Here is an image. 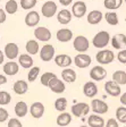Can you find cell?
I'll return each mask as SVG.
<instances>
[{"label": "cell", "mask_w": 126, "mask_h": 127, "mask_svg": "<svg viewBox=\"0 0 126 127\" xmlns=\"http://www.w3.org/2000/svg\"><path fill=\"white\" fill-rule=\"evenodd\" d=\"M111 36L107 31H100L93 36L92 39V44L97 49H103L108 45V43L110 42Z\"/></svg>", "instance_id": "obj_1"}, {"label": "cell", "mask_w": 126, "mask_h": 127, "mask_svg": "<svg viewBox=\"0 0 126 127\" xmlns=\"http://www.w3.org/2000/svg\"><path fill=\"white\" fill-rule=\"evenodd\" d=\"M98 64L100 65H109L115 60V53L113 50H108V49H102L95 55Z\"/></svg>", "instance_id": "obj_2"}, {"label": "cell", "mask_w": 126, "mask_h": 127, "mask_svg": "<svg viewBox=\"0 0 126 127\" xmlns=\"http://www.w3.org/2000/svg\"><path fill=\"white\" fill-rule=\"evenodd\" d=\"M91 106H89L87 103L85 102H77L75 104H73L71 108V112L73 116L77 117V118H81V117H85L89 114Z\"/></svg>", "instance_id": "obj_3"}, {"label": "cell", "mask_w": 126, "mask_h": 127, "mask_svg": "<svg viewBox=\"0 0 126 127\" xmlns=\"http://www.w3.org/2000/svg\"><path fill=\"white\" fill-rule=\"evenodd\" d=\"M73 47L79 53H84L89 50L90 42L84 35H77L73 41Z\"/></svg>", "instance_id": "obj_4"}, {"label": "cell", "mask_w": 126, "mask_h": 127, "mask_svg": "<svg viewBox=\"0 0 126 127\" xmlns=\"http://www.w3.org/2000/svg\"><path fill=\"white\" fill-rule=\"evenodd\" d=\"M40 59L44 63L51 61L55 58V53H56V49L52 44H45L40 49Z\"/></svg>", "instance_id": "obj_5"}, {"label": "cell", "mask_w": 126, "mask_h": 127, "mask_svg": "<svg viewBox=\"0 0 126 127\" xmlns=\"http://www.w3.org/2000/svg\"><path fill=\"white\" fill-rule=\"evenodd\" d=\"M91 110L97 115H103L107 114L109 110V106L107 104V102H105L103 100L100 99H93L91 101Z\"/></svg>", "instance_id": "obj_6"}, {"label": "cell", "mask_w": 126, "mask_h": 127, "mask_svg": "<svg viewBox=\"0 0 126 127\" xmlns=\"http://www.w3.org/2000/svg\"><path fill=\"white\" fill-rule=\"evenodd\" d=\"M58 8H57V3L55 1H45L41 7V13L43 15V17L45 18H51L56 15Z\"/></svg>", "instance_id": "obj_7"}, {"label": "cell", "mask_w": 126, "mask_h": 127, "mask_svg": "<svg viewBox=\"0 0 126 127\" xmlns=\"http://www.w3.org/2000/svg\"><path fill=\"white\" fill-rule=\"evenodd\" d=\"M107 76V70L103 68L102 66H94L92 67L91 70H90V77H91L92 81L94 82H100V81H103Z\"/></svg>", "instance_id": "obj_8"}, {"label": "cell", "mask_w": 126, "mask_h": 127, "mask_svg": "<svg viewBox=\"0 0 126 127\" xmlns=\"http://www.w3.org/2000/svg\"><path fill=\"white\" fill-rule=\"evenodd\" d=\"M105 91L107 92L108 95L110 96H119L122 94V89H121V85L117 84L116 82H114L113 79L111 81H107L105 83Z\"/></svg>", "instance_id": "obj_9"}, {"label": "cell", "mask_w": 126, "mask_h": 127, "mask_svg": "<svg viewBox=\"0 0 126 127\" xmlns=\"http://www.w3.org/2000/svg\"><path fill=\"white\" fill-rule=\"evenodd\" d=\"M92 63V59L89 55L86 53H79V55L75 56V58H74V64H75V66L79 67L81 69H84L89 67Z\"/></svg>", "instance_id": "obj_10"}, {"label": "cell", "mask_w": 126, "mask_h": 127, "mask_svg": "<svg viewBox=\"0 0 126 127\" xmlns=\"http://www.w3.org/2000/svg\"><path fill=\"white\" fill-rule=\"evenodd\" d=\"M86 10H87L86 3L84 2V1H76V2H74L73 6H72V14L76 18H82L83 16H85Z\"/></svg>", "instance_id": "obj_11"}, {"label": "cell", "mask_w": 126, "mask_h": 127, "mask_svg": "<svg viewBox=\"0 0 126 127\" xmlns=\"http://www.w3.org/2000/svg\"><path fill=\"white\" fill-rule=\"evenodd\" d=\"M34 36L37 37L38 41L48 42V41L51 39V32L45 26H39L34 30Z\"/></svg>", "instance_id": "obj_12"}, {"label": "cell", "mask_w": 126, "mask_h": 127, "mask_svg": "<svg viewBox=\"0 0 126 127\" xmlns=\"http://www.w3.org/2000/svg\"><path fill=\"white\" fill-rule=\"evenodd\" d=\"M110 42H111V47L114 49H117V50L126 49V35L123 34V33L115 34L111 37Z\"/></svg>", "instance_id": "obj_13"}, {"label": "cell", "mask_w": 126, "mask_h": 127, "mask_svg": "<svg viewBox=\"0 0 126 127\" xmlns=\"http://www.w3.org/2000/svg\"><path fill=\"white\" fill-rule=\"evenodd\" d=\"M3 52H5V56L8 59L14 60V59H16L19 56V48H18V45L14 42L7 43V44L5 45Z\"/></svg>", "instance_id": "obj_14"}, {"label": "cell", "mask_w": 126, "mask_h": 127, "mask_svg": "<svg viewBox=\"0 0 126 127\" xmlns=\"http://www.w3.org/2000/svg\"><path fill=\"white\" fill-rule=\"evenodd\" d=\"M48 87H49L53 93H58V94L65 92V90H66V85H65V83H64V81L59 79L58 77H55V78L51 79L49 85H48Z\"/></svg>", "instance_id": "obj_15"}, {"label": "cell", "mask_w": 126, "mask_h": 127, "mask_svg": "<svg viewBox=\"0 0 126 127\" xmlns=\"http://www.w3.org/2000/svg\"><path fill=\"white\" fill-rule=\"evenodd\" d=\"M30 114L34 119H40L44 115V106L41 102H33L30 107Z\"/></svg>", "instance_id": "obj_16"}, {"label": "cell", "mask_w": 126, "mask_h": 127, "mask_svg": "<svg viewBox=\"0 0 126 127\" xmlns=\"http://www.w3.org/2000/svg\"><path fill=\"white\" fill-rule=\"evenodd\" d=\"M53 60H55L56 65L61 67V68H67V67H69L72 65V63H73L71 57H69L68 55H65V53H60V55L55 56Z\"/></svg>", "instance_id": "obj_17"}, {"label": "cell", "mask_w": 126, "mask_h": 127, "mask_svg": "<svg viewBox=\"0 0 126 127\" xmlns=\"http://www.w3.org/2000/svg\"><path fill=\"white\" fill-rule=\"evenodd\" d=\"M83 93L86 98H94L98 94V86L93 81L86 82L83 85Z\"/></svg>", "instance_id": "obj_18"}, {"label": "cell", "mask_w": 126, "mask_h": 127, "mask_svg": "<svg viewBox=\"0 0 126 127\" xmlns=\"http://www.w3.org/2000/svg\"><path fill=\"white\" fill-rule=\"evenodd\" d=\"M56 37L61 43L69 42L73 39V32L69 29H60V30H58L57 33H56Z\"/></svg>", "instance_id": "obj_19"}, {"label": "cell", "mask_w": 126, "mask_h": 127, "mask_svg": "<svg viewBox=\"0 0 126 127\" xmlns=\"http://www.w3.org/2000/svg\"><path fill=\"white\" fill-rule=\"evenodd\" d=\"M2 70L6 75H8V76H14V75H16L18 73L19 64H17L16 61H13V60L8 61V63H6L5 65H3Z\"/></svg>", "instance_id": "obj_20"}, {"label": "cell", "mask_w": 126, "mask_h": 127, "mask_svg": "<svg viewBox=\"0 0 126 127\" xmlns=\"http://www.w3.org/2000/svg\"><path fill=\"white\" fill-rule=\"evenodd\" d=\"M40 22V15L38 11L31 10L26 14L25 16V24L29 27H35Z\"/></svg>", "instance_id": "obj_21"}, {"label": "cell", "mask_w": 126, "mask_h": 127, "mask_svg": "<svg viewBox=\"0 0 126 127\" xmlns=\"http://www.w3.org/2000/svg\"><path fill=\"white\" fill-rule=\"evenodd\" d=\"M72 18H73V14H72L68 9H61V10H59L57 14L58 23L61 24V25H67V24H69Z\"/></svg>", "instance_id": "obj_22"}, {"label": "cell", "mask_w": 126, "mask_h": 127, "mask_svg": "<svg viewBox=\"0 0 126 127\" xmlns=\"http://www.w3.org/2000/svg\"><path fill=\"white\" fill-rule=\"evenodd\" d=\"M76 77H77L76 71L74 70L73 68L67 67V68H64V70L61 71V78H63V81L66 83L72 84V83H74L76 81Z\"/></svg>", "instance_id": "obj_23"}, {"label": "cell", "mask_w": 126, "mask_h": 127, "mask_svg": "<svg viewBox=\"0 0 126 127\" xmlns=\"http://www.w3.org/2000/svg\"><path fill=\"white\" fill-rule=\"evenodd\" d=\"M87 125L90 127H105L106 123H105V119L100 115L93 114V115H90L89 118H87Z\"/></svg>", "instance_id": "obj_24"}, {"label": "cell", "mask_w": 126, "mask_h": 127, "mask_svg": "<svg viewBox=\"0 0 126 127\" xmlns=\"http://www.w3.org/2000/svg\"><path fill=\"white\" fill-rule=\"evenodd\" d=\"M13 90L16 94L23 95L29 91V84H27V82L23 81V79H18V81H16V82L14 83Z\"/></svg>", "instance_id": "obj_25"}, {"label": "cell", "mask_w": 126, "mask_h": 127, "mask_svg": "<svg viewBox=\"0 0 126 127\" xmlns=\"http://www.w3.org/2000/svg\"><path fill=\"white\" fill-rule=\"evenodd\" d=\"M72 119H73L72 115L64 111V112H60V114L58 115L57 119H56V123H57V125L59 127H66L72 123Z\"/></svg>", "instance_id": "obj_26"}, {"label": "cell", "mask_w": 126, "mask_h": 127, "mask_svg": "<svg viewBox=\"0 0 126 127\" xmlns=\"http://www.w3.org/2000/svg\"><path fill=\"white\" fill-rule=\"evenodd\" d=\"M15 114L16 116L18 117V118H23L27 115V112H30V108L27 107L26 102L25 101H18V102L16 103L15 106Z\"/></svg>", "instance_id": "obj_27"}, {"label": "cell", "mask_w": 126, "mask_h": 127, "mask_svg": "<svg viewBox=\"0 0 126 127\" xmlns=\"http://www.w3.org/2000/svg\"><path fill=\"white\" fill-rule=\"evenodd\" d=\"M18 64L19 66H22L23 68L27 69V68H32L33 67V58L32 56L29 55V53H23V55H19L18 56Z\"/></svg>", "instance_id": "obj_28"}, {"label": "cell", "mask_w": 126, "mask_h": 127, "mask_svg": "<svg viewBox=\"0 0 126 127\" xmlns=\"http://www.w3.org/2000/svg\"><path fill=\"white\" fill-rule=\"evenodd\" d=\"M103 15L100 10H91L87 15V23L91 25H97L102 21Z\"/></svg>", "instance_id": "obj_29"}, {"label": "cell", "mask_w": 126, "mask_h": 127, "mask_svg": "<svg viewBox=\"0 0 126 127\" xmlns=\"http://www.w3.org/2000/svg\"><path fill=\"white\" fill-rule=\"evenodd\" d=\"M25 49H26V52L31 56L37 55L38 52H40V45L39 42L35 41V40H29L26 42V45H25Z\"/></svg>", "instance_id": "obj_30"}, {"label": "cell", "mask_w": 126, "mask_h": 127, "mask_svg": "<svg viewBox=\"0 0 126 127\" xmlns=\"http://www.w3.org/2000/svg\"><path fill=\"white\" fill-rule=\"evenodd\" d=\"M123 5V0H103V6L108 10H117Z\"/></svg>", "instance_id": "obj_31"}, {"label": "cell", "mask_w": 126, "mask_h": 127, "mask_svg": "<svg viewBox=\"0 0 126 127\" xmlns=\"http://www.w3.org/2000/svg\"><path fill=\"white\" fill-rule=\"evenodd\" d=\"M113 81L119 85L126 84V71L124 70H116L113 74Z\"/></svg>", "instance_id": "obj_32"}, {"label": "cell", "mask_w": 126, "mask_h": 127, "mask_svg": "<svg viewBox=\"0 0 126 127\" xmlns=\"http://www.w3.org/2000/svg\"><path fill=\"white\" fill-rule=\"evenodd\" d=\"M105 19L109 25H111V26H116V25L119 23L118 15H117L115 11H108V13L105 15Z\"/></svg>", "instance_id": "obj_33"}, {"label": "cell", "mask_w": 126, "mask_h": 127, "mask_svg": "<svg viewBox=\"0 0 126 127\" xmlns=\"http://www.w3.org/2000/svg\"><path fill=\"white\" fill-rule=\"evenodd\" d=\"M5 10L9 15H14V14H16V11L18 10V3L16 2V0H8L6 2Z\"/></svg>", "instance_id": "obj_34"}, {"label": "cell", "mask_w": 126, "mask_h": 127, "mask_svg": "<svg viewBox=\"0 0 126 127\" xmlns=\"http://www.w3.org/2000/svg\"><path fill=\"white\" fill-rule=\"evenodd\" d=\"M116 118L118 120V123L122 124H126V107L122 106L116 109Z\"/></svg>", "instance_id": "obj_35"}, {"label": "cell", "mask_w": 126, "mask_h": 127, "mask_svg": "<svg viewBox=\"0 0 126 127\" xmlns=\"http://www.w3.org/2000/svg\"><path fill=\"white\" fill-rule=\"evenodd\" d=\"M67 108V99L66 98H58L55 101V109L59 112H64Z\"/></svg>", "instance_id": "obj_36"}, {"label": "cell", "mask_w": 126, "mask_h": 127, "mask_svg": "<svg viewBox=\"0 0 126 127\" xmlns=\"http://www.w3.org/2000/svg\"><path fill=\"white\" fill-rule=\"evenodd\" d=\"M55 77H57V75L53 74V73H51V71H47V73H44V74H42L41 75V84L43 85V86H47L49 85L50 81L52 78H55Z\"/></svg>", "instance_id": "obj_37"}, {"label": "cell", "mask_w": 126, "mask_h": 127, "mask_svg": "<svg viewBox=\"0 0 126 127\" xmlns=\"http://www.w3.org/2000/svg\"><path fill=\"white\" fill-rule=\"evenodd\" d=\"M39 74H40V67L33 66L32 68H30V71L27 74V81L29 82H34L35 79L38 78Z\"/></svg>", "instance_id": "obj_38"}, {"label": "cell", "mask_w": 126, "mask_h": 127, "mask_svg": "<svg viewBox=\"0 0 126 127\" xmlns=\"http://www.w3.org/2000/svg\"><path fill=\"white\" fill-rule=\"evenodd\" d=\"M11 101V95L7 91H0V106H7Z\"/></svg>", "instance_id": "obj_39"}, {"label": "cell", "mask_w": 126, "mask_h": 127, "mask_svg": "<svg viewBox=\"0 0 126 127\" xmlns=\"http://www.w3.org/2000/svg\"><path fill=\"white\" fill-rule=\"evenodd\" d=\"M21 7L24 10H30L32 8H34L38 3V0H21Z\"/></svg>", "instance_id": "obj_40"}, {"label": "cell", "mask_w": 126, "mask_h": 127, "mask_svg": "<svg viewBox=\"0 0 126 127\" xmlns=\"http://www.w3.org/2000/svg\"><path fill=\"white\" fill-rule=\"evenodd\" d=\"M7 127H23V125H22V123H21V120H19V119L11 118V119H9V120H8Z\"/></svg>", "instance_id": "obj_41"}, {"label": "cell", "mask_w": 126, "mask_h": 127, "mask_svg": "<svg viewBox=\"0 0 126 127\" xmlns=\"http://www.w3.org/2000/svg\"><path fill=\"white\" fill-rule=\"evenodd\" d=\"M9 117V112L5 108L0 107V123H5Z\"/></svg>", "instance_id": "obj_42"}, {"label": "cell", "mask_w": 126, "mask_h": 127, "mask_svg": "<svg viewBox=\"0 0 126 127\" xmlns=\"http://www.w3.org/2000/svg\"><path fill=\"white\" fill-rule=\"evenodd\" d=\"M117 60L121 64H126V49L119 50L118 55H117Z\"/></svg>", "instance_id": "obj_43"}, {"label": "cell", "mask_w": 126, "mask_h": 127, "mask_svg": "<svg viewBox=\"0 0 126 127\" xmlns=\"http://www.w3.org/2000/svg\"><path fill=\"white\" fill-rule=\"evenodd\" d=\"M105 127H119L118 120L115 118H109L107 120V124L105 125Z\"/></svg>", "instance_id": "obj_44"}, {"label": "cell", "mask_w": 126, "mask_h": 127, "mask_svg": "<svg viewBox=\"0 0 126 127\" xmlns=\"http://www.w3.org/2000/svg\"><path fill=\"white\" fill-rule=\"evenodd\" d=\"M6 18H7V16H6V10H3V9H0V24L5 23Z\"/></svg>", "instance_id": "obj_45"}, {"label": "cell", "mask_w": 126, "mask_h": 127, "mask_svg": "<svg viewBox=\"0 0 126 127\" xmlns=\"http://www.w3.org/2000/svg\"><path fill=\"white\" fill-rule=\"evenodd\" d=\"M121 103L123 104V106H125L126 107V92L125 93H123V94H121Z\"/></svg>", "instance_id": "obj_46"}, {"label": "cell", "mask_w": 126, "mask_h": 127, "mask_svg": "<svg viewBox=\"0 0 126 127\" xmlns=\"http://www.w3.org/2000/svg\"><path fill=\"white\" fill-rule=\"evenodd\" d=\"M59 2H60L63 6L67 7V6H69L72 2H73V0H59Z\"/></svg>", "instance_id": "obj_47"}, {"label": "cell", "mask_w": 126, "mask_h": 127, "mask_svg": "<svg viewBox=\"0 0 126 127\" xmlns=\"http://www.w3.org/2000/svg\"><path fill=\"white\" fill-rule=\"evenodd\" d=\"M5 83H7V77H6V75L0 74V86L3 85Z\"/></svg>", "instance_id": "obj_48"}, {"label": "cell", "mask_w": 126, "mask_h": 127, "mask_svg": "<svg viewBox=\"0 0 126 127\" xmlns=\"http://www.w3.org/2000/svg\"><path fill=\"white\" fill-rule=\"evenodd\" d=\"M5 52H3V51H1L0 50V65H1V64H3V60H5Z\"/></svg>", "instance_id": "obj_49"}, {"label": "cell", "mask_w": 126, "mask_h": 127, "mask_svg": "<svg viewBox=\"0 0 126 127\" xmlns=\"http://www.w3.org/2000/svg\"><path fill=\"white\" fill-rule=\"evenodd\" d=\"M81 127H90V126H89V125H87V126H86V125H83V126H81Z\"/></svg>", "instance_id": "obj_50"}, {"label": "cell", "mask_w": 126, "mask_h": 127, "mask_svg": "<svg viewBox=\"0 0 126 127\" xmlns=\"http://www.w3.org/2000/svg\"><path fill=\"white\" fill-rule=\"evenodd\" d=\"M125 3H126V0H125Z\"/></svg>", "instance_id": "obj_51"}, {"label": "cell", "mask_w": 126, "mask_h": 127, "mask_svg": "<svg viewBox=\"0 0 126 127\" xmlns=\"http://www.w3.org/2000/svg\"><path fill=\"white\" fill-rule=\"evenodd\" d=\"M0 2H1V0H0Z\"/></svg>", "instance_id": "obj_52"}, {"label": "cell", "mask_w": 126, "mask_h": 127, "mask_svg": "<svg viewBox=\"0 0 126 127\" xmlns=\"http://www.w3.org/2000/svg\"><path fill=\"white\" fill-rule=\"evenodd\" d=\"M124 127H126V126H124Z\"/></svg>", "instance_id": "obj_53"}, {"label": "cell", "mask_w": 126, "mask_h": 127, "mask_svg": "<svg viewBox=\"0 0 126 127\" xmlns=\"http://www.w3.org/2000/svg\"><path fill=\"white\" fill-rule=\"evenodd\" d=\"M0 41H1V40H0Z\"/></svg>", "instance_id": "obj_54"}]
</instances>
